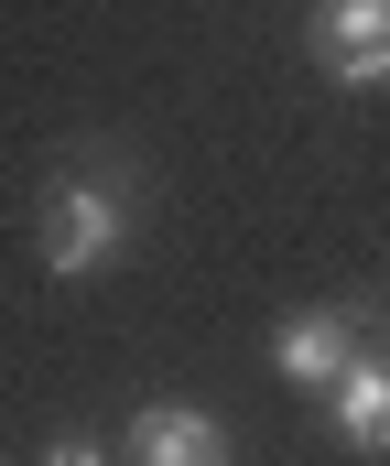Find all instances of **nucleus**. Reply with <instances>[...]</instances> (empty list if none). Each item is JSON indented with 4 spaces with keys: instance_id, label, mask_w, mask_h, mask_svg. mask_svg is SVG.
<instances>
[{
    "instance_id": "5",
    "label": "nucleus",
    "mask_w": 390,
    "mask_h": 466,
    "mask_svg": "<svg viewBox=\"0 0 390 466\" xmlns=\"http://www.w3.org/2000/svg\"><path fill=\"white\" fill-rule=\"evenodd\" d=\"M325 412H336V445L358 456H390V348H358L336 380H325Z\"/></svg>"
},
{
    "instance_id": "4",
    "label": "nucleus",
    "mask_w": 390,
    "mask_h": 466,
    "mask_svg": "<svg viewBox=\"0 0 390 466\" xmlns=\"http://www.w3.org/2000/svg\"><path fill=\"white\" fill-rule=\"evenodd\" d=\"M369 348V326H358V304H304V315H282V337H271V358H282V380H336L347 358Z\"/></svg>"
},
{
    "instance_id": "1",
    "label": "nucleus",
    "mask_w": 390,
    "mask_h": 466,
    "mask_svg": "<svg viewBox=\"0 0 390 466\" xmlns=\"http://www.w3.org/2000/svg\"><path fill=\"white\" fill-rule=\"evenodd\" d=\"M130 249V185L120 174H65L44 196V271L55 282H87Z\"/></svg>"
},
{
    "instance_id": "3",
    "label": "nucleus",
    "mask_w": 390,
    "mask_h": 466,
    "mask_svg": "<svg viewBox=\"0 0 390 466\" xmlns=\"http://www.w3.org/2000/svg\"><path fill=\"white\" fill-rule=\"evenodd\" d=\"M315 66L336 87H390V0H315Z\"/></svg>"
},
{
    "instance_id": "2",
    "label": "nucleus",
    "mask_w": 390,
    "mask_h": 466,
    "mask_svg": "<svg viewBox=\"0 0 390 466\" xmlns=\"http://www.w3.org/2000/svg\"><path fill=\"white\" fill-rule=\"evenodd\" d=\"M120 466H239L228 423L195 412V401H141L120 423Z\"/></svg>"
},
{
    "instance_id": "6",
    "label": "nucleus",
    "mask_w": 390,
    "mask_h": 466,
    "mask_svg": "<svg viewBox=\"0 0 390 466\" xmlns=\"http://www.w3.org/2000/svg\"><path fill=\"white\" fill-rule=\"evenodd\" d=\"M44 466H109V445H98L87 423H55V434H44Z\"/></svg>"
}]
</instances>
